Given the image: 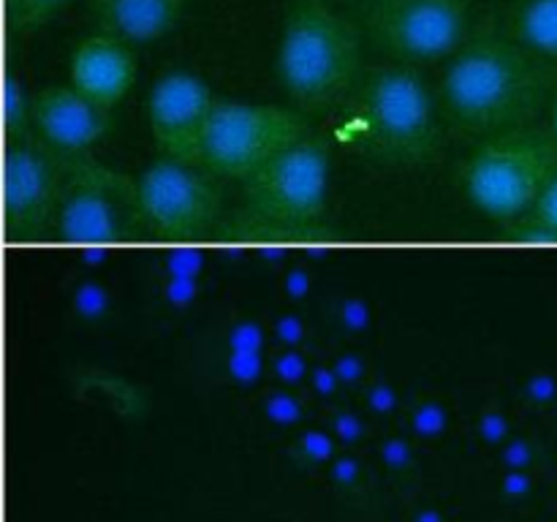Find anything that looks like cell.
<instances>
[{"label": "cell", "mask_w": 557, "mask_h": 522, "mask_svg": "<svg viewBox=\"0 0 557 522\" xmlns=\"http://www.w3.org/2000/svg\"><path fill=\"white\" fill-rule=\"evenodd\" d=\"M557 90V63L509 33L479 30L441 76V112L471 139L536 123Z\"/></svg>", "instance_id": "1"}, {"label": "cell", "mask_w": 557, "mask_h": 522, "mask_svg": "<svg viewBox=\"0 0 557 522\" xmlns=\"http://www.w3.org/2000/svg\"><path fill=\"white\" fill-rule=\"evenodd\" d=\"M71 87L103 109L117 107L136 79L131 47L109 33H96L76 44L69 63Z\"/></svg>", "instance_id": "13"}, {"label": "cell", "mask_w": 557, "mask_h": 522, "mask_svg": "<svg viewBox=\"0 0 557 522\" xmlns=\"http://www.w3.org/2000/svg\"><path fill=\"white\" fill-rule=\"evenodd\" d=\"M215 103L212 87L188 71H172L156 82L147 98V120L163 158L201 166V141Z\"/></svg>", "instance_id": "11"}, {"label": "cell", "mask_w": 557, "mask_h": 522, "mask_svg": "<svg viewBox=\"0 0 557 522\" xmlns=\"http://www.w3.org/2000/svg\"><path fill=\"white\" fill-rule=\"evenodd\" d=\"M473 0H373L364 27L395 63L449 60L471 38Z\"/></svg>", "instance_id": "8"}, {"label": "cell", "mask_w": 557, "mask_h": 522, "mask_svg": "<svg viewBox=\"0 0 557 522\" xmlns=\"http://www.w3.org/2000/svg\"><path fill=\"white\" fill-rule=\"evenodd\" d=\"M71 0H14V20L22 33H30L52 20Z\"/></svg>", "instance_id": "17"}, {"label": "cell", "mask_w": 557, "mask_h": 522, "mask_svg": "<svg viewBox=\"0 0 557 522\" xmlns=\"http://www.w3.org/2000/svg\"><path fill=\"white\" fill-rule=\"evenodd\" d=\"M188 0H90L101 33L125 44H145L166 36L183 16Z\"/></svg>", "instance_id": "14"}, {"label": "cell", "mask_w": 557, "mask_h": 522, "mask_svg": "<svg viewBox=\"0 0 557 522\" xmlns=\"http://www.w3.org/2000/svg\"><path fill=\"white\" fill-rule=\"evenodd\" d=\"M305 136L308 125L292 109L277 103L218 101L201 141V166L218 179L245 183Z\"/></svg>", "instance_id": "7"}, {"label": "cell", "mask_w": 557, "mask_h": 522, "mask_svg": "<svg viewBox=\"0 0 557 522\" xmlns=\"http://www.w3.org/2000/svg\"><path fill=\"white\" fill-rule=\"evenodd\" d=\"M330 147L319 136L267 161L243 183V215L261 234H310L326 210Z\"/></svg>", "instance_id": "5"}, {"label": "cell", "mask_w": 557, "mask_h": 522, "mask_svg": "<svg viewBox=\"0 0 557 522\" xmlns=\"http://www.w3.org/2000/svg\"><path fill=\"white\" fill-rule=\"evenodd\" d=\"M553 130H555V136H557V101L553 103Z\"/></svg>", "instance_id": "18"}, {"label": "cell", "mask_w": 557, "mask_h": 522, "mask_svg": "<svg viewBox=\"0 0 557 522\" xmlns=\"http://www.w3.org/2000/svg\"><path fill=\"white\" fill-rule=\"evenodd\" d=\"M30 128L63 156H90L109 130V109L92 103L74 87L49 85L33 98Z\"/></svg>", "instance_id": "12"}, {"label": "cell", "mask_w": 557, "mask_h": 522, "mask_svg": "<svg viewBox=\"0 0 557 522\" xmlns=\"http://www.w3.org/2000/svg\"><path fill=\"white\" fill-rule=\"evenodd\" d=\"M71 158L49 147L33 128L16 136L5 161V215L16 237L52 234Z\"/></svg>", "instance_id": "10"}, {"label": "cell", "mask_w": 557, "mask_h": 522, "mask_svg": "<svg viewBox=\"0 0 557 522\" xmlns=\"http://www.w3.org/2000/svg\"><path fill=\"white\" fill-rule=\"evenodd\" d=\"M362 36L326 0H297L277 47V79L302 112H326L351 96Z\"/></svg>", "instance_id": "3"}, {"label": "cell", "mask_w": 557, "mask_h": 522, "mask_svg": "<svg viewBox=\"0 0 557 522\" xmlns=\"http://www.w3.org/2000/svg\"><path fill=\"white\" fill-rule=\"evenodd\" d=\"M348 139L395 166L435 161L444 145L438 107L417 65H381L357 82L346 107Z\"/></svg>", "instance_id": "2"}, {"label": "cell", "mask_w": 557, "mask_h": 522, "mask_svg": "<svg viewBox=\"0 0 557 522\" xmlns=\"http://www.w3.org/2000/svg\"><path fill=\"white\" fill-rule=\"evenodd\" d=\"M52 234L65 245L103 248L147 234L136 177L109 169L96 158H71Z\"/></svg>", "instance_id": "6"}, {"label": "cell", "mask_w": 557, "mask_h": 522, "mask_svg": "<svg viewBox=\"0 0 557 522\" xmlns=\"http://www.w3.org/2000/svg\"><path fill=\"white\" fill-rule=\"evenodd\" d=\"M555 172V130L533 123L487 136L460 166V190L473 210L509 228L531 215Z\"/></svg>", "instance_id": "4"}, {"label": "cell", "mask_w": 557, "mask_h": 522, "mask_svg": "<svg viewBox=\"0 0 557 522\" xmlns=\"http://www.w3.org/2000/svg\"><path fill=\"white\" fill-rule=\"evenodd\" d=\"M504 30L542 58L557 63V0H517Z\"/></svg>", "instance_id": "15"}, {"label": "cell", "mask_w": 557, "mask_h": 522, "mask_svg": "<svg viewBox=\"0 0 557 522\" xmlns=\"http://www.w3.org/2000/svg\"><path fill=\"white\" fill-rule=\"evenodd\" d=\"M147 234L158 239H199L221 223L223 190L205 166L163 161L136 177Z\"/></svg>", "instance_id": "9"}, {"label": "cell", "mask_w": 557, "mask_h": 522, "mask_svg": "<svg viewBox=\"0 0 557 522\" xmlns=\"http://www.w3.org/2000/svg\"><path fill=\"white\" fill-rule=\"evenodd\" d=\"M511 237H536V239H555L557 243V172L544 188L542 199L533 207L528 217H522L515 226L504 228Z\"/></svg>", "instance_id": "16"}]
</instances>
